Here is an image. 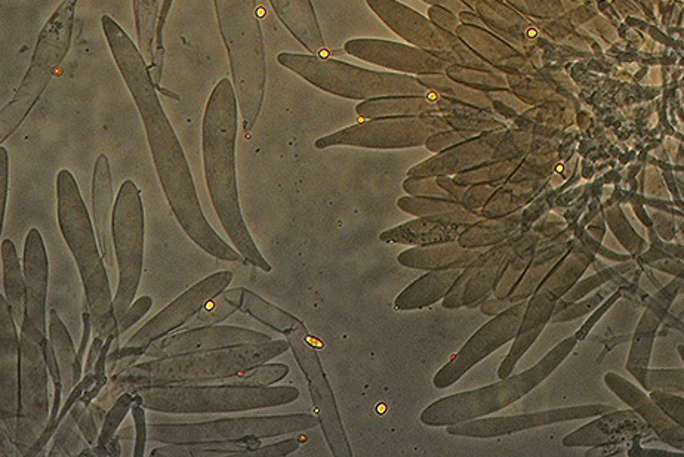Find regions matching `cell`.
Masks as SVG:
<instances>
[{
    "label": "cell",
    "mask_w": 684,
    "mask_h": 457,
    "mask_svg": "<svg viewBox=\"0 0 684 457\" xmlns=\"http://www.w3.org/2000/svg\"><path fill=\"white\" fill-rule=\"evenodd\" d=\"M239 101L228 77L215 86L203 116V165L209 197L218 219L237 252L249 264L270 273L271 265L261 255L249 233L240 209L237 188L236 140Z\"/></svg>",
    "instance_id": "cell-1"
},
{
    "label": "cell",
    "mask_w": 684,
    "mask_h": 457,
    "mask_svg": "<svg viewBox=\"0 0 684 457\" xmlns=\"http://www.w3.org/2000/svg\"><path fill=\"white\" fill-rule=\"evenodd\" d=\"M57 213L61 233L75 256L95 333L104 341L114 336L119 342V321L114 313L112 280L107 273L85 200L77 187L75 176L67 169L57 175Z\"/></svg>",
    "instance_id": "cell-2"
},
{
    "label": "cell",
    "mask_w": 684,
    "mask_h": 457,
    "mask_svg": "<svg viewBox=\"0 0 684 457\" xmlns=\"http://www.w3.org/2000/svg\"><path fill=\"white\" fill-rule=\"evenodd\" d=\"M289 348L291 345L288 341H270L227 350L153 358L116 373L112 376V384L119 391H131L138 387L224 382L239 373L268 363Z\"/></svg>",
    "instance_id": "cell-3"
},
{
    "label": "cell",
    "mask_w": 684,
    "mask_h": 457,
    "mask_svg": "<svg viewBox=\"0 0 684 457\" xmlns=\"http://www.w3.org/2000/svg\"><path fill=\"white\" fill-rule=\"evenodd\" d=\"M243 131L252 132L266 97L267 63L257 0H214Z\"/></svg>",
    "instance_id": "cell-4"
},
{
    "label": "cell",
    "mask_w": 684,
    "mask_h": 457,
    "mask_svg": "<svg viewBox=\"0 0 684 457\" xmlns=\"http://www.w3.org/2000/svg\"><path fill=\"white\" fill-rule=\"evenodd\" d=\"M140 395L147 410L168 415H215L242 413L285 406L300 398L295 387H251V385L180 384L131 389Z\"/></svg>",
    "instance_id": "cell-5"
},
{
    "label": "cell",
    "mask_w": 684,
    "mask_h": 457,
    "mask_svg": "<svg viewBox=\"0 0 684 457\" xmlns=\"http://www.w3.org/2000/svg\"><path fill=\"white\" fill-rule=\"evenodd\" d=\"M277 61L280 66L303 77L310 85L348 100L371 101L402 95L433 94L419 82L418 77L366 70L320 55L282 52L277 55Z\"/></svg>",
    "instance_id": "cell-6"
},
{
    "label": "cell",
    "mask_w": 684,
    "mask_h": 457,
    "mask_svg": "<svg viewBox=\"0 0 684 457\" xmlns=\"http://www.w3.org/2000/svg\"><path fill=\"white\" fill-rule=\"evenodd\" d=\"M77 0H63L39 33L32 63L12 100L0 111V144L23 125L72 46Z\"/></svg>",
    "instance_id": "cell-7"
},
{
    "label": "cell",
    "mask_w": 684,
    "mask_h": 457,
    "mask_svg": "<svg viewBox=\"0 0 684 457\" xmlns=\"http://www.w3.org/2000/svg\"><path fill=\"white\" fill-rule=\"evenodd\" d=\"M144 206L141 191L131 179L120 187L114 202L113 245L116 253L119 282L114 295V313L122 320L131 308L140 287L144 265Z\"/></svg>",
    "instance_id": "cell-8"
},
{
    "label": "cell",
    "mask_w": 684,
    "mask_h": 457,
    "mask_svg": "<svg viewBox=\"0 0 684 457\" xmlns=\"http://www.w3.org/2000/svg\"><path fill=\"white\" fill-rule=\"evenodd\" d=\"M320 425L313 415L255 416L218 419L197 423H157L149 426V438L163 444H190L202 441L273 438L308 431Z\"/></svg>",
    "instance_id": "cell-9"
},
{
    "label": "cell",
    "mask_w": 684,
    "mask_h": 457,
    "mask_svg": "<svg viewBox=\"0 0 684 457\" xmlns=\"http://www.w3.org/2000/svg\"><path fill=\"white\" fill-rule=\"evenodd\" d=\"M43 336L24 321L20 336V413L17 449L26 455L42 434L51 416L48 392V367L43 357Z\"/></svg>",
    "instance_id": "cell-10"
},
{
    "label": "cell",
    "mask_w": 684,
    "mask_h": 457,
    "mask_svg": "<svg viewBox=\"0 0 684 457\" xmlns=\"http://www.w3.org/2000/svg\"><path fill=\"white\" fill-rule=\"evenodd\" d=\"M369 8L384 21L397 36L419 49L430 52L434 57L451 66L470 67L477 70H492L491 64L479 57L458 35L446 32L428 18L397 0H366Z\"/></svg>",
    "instance_id": "cell-11"
},
{
    "label": "cell",
    "mask_w": 684,
    "mask_h": 457,
    "mask_svg": "<svg viewBox=\"0 0 684 457\" xmlns=\"http://www.w3.org/2000/svg\"><path fill=\"white\" fill-rule=\"evenodd\" d=\"M231 280H233V274L230 271H220V273L212 274V276L203 279L202 282L194 284L180 298L169 304L165 310L160 311L152 320L147 321L126 342L125 347L110 352V366L123 360V358H131V360L137 361L138 358L143 357L154 342L160 341L169 333L186 326L191 318L199 314L215 296L220 295L230 286Z\"/></svg>",
    "instance_id": "cell-12"
},
{
    "label": "cell",
    "mask_w": 684,
    "mask_h": 457,
    "mask_svg": "<svg viewBox=\"0 0 684 457\" xmlns=\"http://www.w3.org/2000/svg\"><path fill=\"white\" fill-rule=\"evenodd\" d=\"M452 129L445 116L380 117L342 129L314 142V147L409 148L425 145L431 135Z\"/></svg>",
    "instance_id": "cell-13"
},
{
    "label": "cell",
    "mask_w": 684,
    "mask_h": 457,
    "mask_svg": "<svg viewBox=\"0 0 684 457\" xmlns=\"http://www.w3.org/2000/svg\"><path fill=\"white\" fill-rule=\"evenodd\" d=\"M286 338H288L291 350L294 352L295 360L300 364L305 379H307L311 400H313L314 407L319 413L320 426H322L323 434H325L326 441L331 447L332 455L351 456L350 444H348L344 428H342L334 392H332L331 385L326 378L319 355L308 342L307 327L301 324Z\"/></svg>",
    "instance_id": "cell-14"
},
{
    "label": "cell",
    "mask_w": 684,
    "mask_h": 457,
    "mask_svg": "<svg viewBox=\"0 0 684 457\" xmlns=\"http://www.w3.org/2000/svg\"><path fill=\"white\" fill-rule=\"evenodd\" d=\"M18 324L6 301L0 296V422L17 446L20 413V336Z\"/></svg>",
    "instance_id": "cell-15"
},
{
    "label": "cell",
    "mask_w": 684,
    "mask_h": 457,
    "mask_svg": "<svg viewBox=\"0 0 684 457\" xmlns=\"http://www.w3.org/2000/svg\"><path fill=\"white\" fill-rule=\"evenodd\" d=\"M270 341H273L271 336L257 332V330L215 324V326L181 330L177 335L165 336L160 341L154 342L144 355L152 358L171 357V355L193 354V352L260 345Z\"/></svg>",
    "instance_id": "cell-16"
},
{
    "label": "cell",
    "mask_w": 684,
    "mask_h": 457,
    "mask_svg": "<svg viewBox=\"0 0 684 457\" xmlns=\"http://www.w3.org/2000/svg\"><path fill=\"white\" fill-rule=\"evenodd\" d=\"M344 49L351 57L368 61L375 66L400 71V73H414L417 76H446L451 66L417 46L388 42V40H348Z\"/></svg>",
    "instance_id": "cell-17"
},
{
    "label": "cell",
    "mask_w": 684,
    "mask_h": 457,
    "mask_svg": "<svg viewBox=\"0 0 684 457\" xmlns=\"http://www.w3.org/2000/svg\"><path fill=\"white\" fill-rule=\"evenodd\" d=\"M523 307L510 308L501 316L486 323L482 329L474 333L473 338L462 347V350L437 373L434 385L437 388H448L458 382L471 367L498 350L502 344L510 341L516 333L517 324L522 316Z\"/></svg>",
    "instance_id": "cell-18"
},
{
    "label": "cell",
    "mask_w": 684,
    "mask_h": 457,
    "mask_svg": "<svg viewBox=\"0 0 684 457\" xmlns=\"http://www.w3.org/2000/svg\"><path fill=\"white\" fill-rule=\"evenodd\" d=\"M363 119H380V117H415L436 114V116L468 117L482 116L489 111L468 104L459 103L451 98L433 92L430 95H402V97H385L378 100L363 101L356 108Z\"/></svg>",
    "instance_id": "cell-19"
},
{
    "label": "cell",
    "mask_w": 684,
    "mask_h": 457,
    "mask_svg": "<svg viewBox=\"0 0 684 457\" xmlns=\"http://www.w3.org/2000/svg\"><path fill=\"white\" fill-rule=\"evenodd\" d=\"M502 140L504 135L496 131L483 132L477 137L456 144L442 151L437 157L425 160L421 165L409 171V176H431L461 174L470 169L479 168L486 163L501 159Z\"/></svg>",
    "instance_id": "cell-20"
},
{
    "label": "cell",
    "mask_w": 684,
    "mask_h": 457,
    "mask_svg": "<svg viewBox=\"0 0 684 457\" xmlns=\"http://www.w3.org/2000/svg\"><path fill=\"white\" fill-rule=\"evenodd\" d=\"M24 279H26V316L24 321L32 324L46 336V301H48L49 261L45 243L36 228L27 234L23 256Z\"/></svg>",
    "instance_id": "cell-21"
},
{
    "label": "cell",
    "mask_w": 684,
    "mask_h": 457,
    "mask_svg": "<svg viewBox=\"0 0 684 457\" xmlns=\"http://www.w3.org/2000/svg\"><path fill=\"white\" fill-rule=\"evenodd\" d=\"M92 211H94V227L100 243L104 262L109 268L110 280L116 284L119 270L116 267V253L113 245V179L109 157L100 154L95 162L92 175Z\"/></svg>",
    "instance_id": "cell-22"
},
{
    "label": "cell",
    "mask_w": 684,
    "mask_h": 457,
    "mask_svg": "<svg viewBox=\"0 0 684 457\" xmlns=\"http://www.w3.org/2000/svg\"><path fill=\"white\" fill-rule=\"evenodd\" d=\"M280 23L310 54L326 51L325 39L311 0H270Z\"/></svg>",
    "instance_id": "cell-23"
},
{
    "label": "cell",
    "mask_w": 684,
    "mask_h": 457,
    "mask_svg": "<svg viewBox=\"0 0 684 457\" xmlns=\"http://www.w3.org/2000/svg\"><path fill=\"white\" fill-rule=\"evenodd\" d=\"M482 253V249H467L452 240V242L406 250L399 256V262L405 267L421 268V270H452V268H467Z\"/></svg>",
    "instance_id": "cell-24"
},
{
    "label": "cell",
    "mask_w": 684,
    "mask_h": 457,
    "mask_svg": "<svg viewBox=\"0 0 684 457\" xmlns=\"http://www.w3.org/2000/svg\"><path fill=\"white\" fill-rule=\"evenodd\" d=\"M461 273L462 268H452V270H433L425 274L400 293L399 298L394 302V307L397 310H418V308L421 310L428 305L436 304L451 292Z\"/></svg>",
    "instance_id": "cell-25"
},
{
    "label": "cell",
    "mask_w": 684,
    "mask_h": 457,
    "mask_svg": "<svg viewBox=\"0 0 684 457\" xmlns=\"http://www.w3.org/2000/svg\"><path fill=\"white\" fill-rule=\"evenodd\" d=\"M465 228H468V225L421 218L387 231L382 234L381 240L382 242L411 243V245H436V243L452 242L464 233Z\"/></svg>",
    "instance_id": "cell-26"
},
{
    "label": "cell",
    "mask_w": 684,
    "mask_h": 457,
    "mask_svg": "<svg viewBox=\"0 0 684 457\" xmlns=\"http://www.w3.org/2000/svg\"><path fill=\"white\" fill-rule=\"evenodd\" d=\"M261 438L249 437L243 440L202 441L190 444H165L153 449L154 457H249L260 449Z\"/></svg>",
    "instance_id": "cell-27"
},
{
    "label": "cell",
    "mask_w": 684,
    "mask_h": 457,
    "mask_svg": "<svg viewBox=\"0 0 684 457\" xmlns=\"http://www.w3.org/2000/svg\"><path fill=\"white\" fill-rule=\"evenodd\" d=\"M0 255H2L3 293L21 329L24 316H26V279H24V270L18 259L17 247L12 240H3Z\"/></svg>",
    "instance_id": "cell-28"
},
{
    "label": "cell",
    "mask_w": 684,
    "mask_h": 457,
    "mask_svg": "<svg viewBox=\"0 0 684 457\" xmlns=\"http://www.w3.org/2000/svg\"><path fill=\"white\" fill-rule=\"evenodd\" d=\"M49 341L54 347L60 364L61 378H63V397H69L70 392L82 381V373L77 364V352L73 345L72 336L67 330L57 311L51 310L48 323Z\"/></svg>",
    "instance_id": "cell-29"
},
{
    "label": "cell",
    "mask_w": 684,
    "mask_h": 457,
    "mask_svg": "<svg viewBox=\"0 0 684 457\" xmlns=\"http://www.w3.org/2000/svg\"><path fill=\"white\" fill-rule=\"evenodd\" d=\"M399 208L422 218H433L437 221L454 222V224L468 225L479 221V216L474 215L467 206L456 203L454 200L408 199L406 197L400 200Z\"/></svg>",
    "instance_id": "cell-30"
},
{
    "label": "cell",
    "mask_w": 684,
    "mask_h": 457,
    "mask_svg": "<svg viewBox=\"0 0 684 457\" xmlns=\"http://www.w3.org/2000/svg\"><path fill=\"white\" fill-rule=\"evenodd\" d=\"M456 35L494 69L499 71L507 69L508 55L511 54L510 48L491 32H486L483 27L461 24Z\"/></svg>",
    "instance_id": "cell-31"
},
{
    "label": "cell",
    "mask_w": 684,
    "mask_h": 457,
    "mask_svg": "<svg viewBox=\"0 0 684 457\" xmlns=\"http://www.w3.org/2000/svg\"><path fill=\"white\" fill-rule=\"evenodd\" d=\"M240 311L285 336H288L289 333L294 332L297 327L303 324L297 317L280 310L279 307L270 304L266 299L261 298L260 295L251 292V290L245 289V292H243V302Z\"/></svg>",
    "instance_id": "cell-32"
},
{
    "label": "cell",
    "mask_w": 684,
    "mask_h": 457,
    "mask_svg": "<svg viewBox=\"0 0 684 457\" xmlns=\"http://www.w3.org/2000/svg\"><path fill=\"white\" fill-rule=\"evenodd\" d=\"M418 80L425 88L437 92V94L443 95V97L468 104V106L482 108V110L495 114L494 101L491 100L488 92L479 91V89L470 88V86L455 82L451 77H448V74L446 76H418Z\"/></svg>",
    "instance_id": "cell-33"
},
{
    "label": "cell",
    "mask_w": 684,
    "mask_h": 457,
    "mask_svg": "<svg viewBox=\"0 0 684 457\" xmlns=\"http://www.w3.org/2000/svg\"><path fill=\"white\" fill-rule=\"evenodd\" d=\"M243 292L245 289L237 287V289L224 290L220 295L215 296L199 314H196L186 326L181 327L183 330L196 329V327L215 326V324L223 323L228 317L233 316L236 311H240L243 302Z\"/></svg>",
    "instance_id": "cell-34"
},
{
    "label": "cell",
    "mask_w": 684,
    "mask_h": 457,
    "mask_svg": "<svg viewBox=\"0 0 684 457\" xmlns=\"http://www.w3.org/2000/svg\"><path fill=\"white\" fill-rule=\"evenodd\" d=\"M134 5L135 29H137L138 48L143 52L149 66L154 60L159 3L157 0H132Z\"/></svg>",
    "instance_id": "cell-35"
},
{
    "label": "cell",
    "mask_w": 684,
    "mask_h": 457,
    "mask_svg": "<svg viewBox=\"0 0 684 457\" xmlns=\"http://www.w3.org/2000/svg\"><path fill=\"white\" fill-rule=\"evenodd\" d=\"M134 400V392H122V395H120V397L114 401L112 409L109 410L106 418H104L97 444L92 446V449L83 450L79 456H107V446H109L114 438H116L120 425H122V422L125 421L126 415H128V413L132 410V404H134Z\"/></svg>",
    "instance_id": "cell-36"
},
{
    "label": "cell",
    "mask_w": 684,
    "mask_h": 457,
    "mask_svg": "<svg viewBox=\"0 0 684 457\" xmlns=\"http://www.w3.org/2000/svg\"><path fill=\"white\" fill-rule=\"evenodd\" d=\"M85 404L77 403L72 410H70L69 415L66 416L63 422H61L60 428L55 432L54 447L51 449L49 456H75L82 453V438L76 432L77 422H79L80 415H82L83 410H85Z\"/></svg>",
    "instance_id": "cell-37"
},
{
    "label": "cell",
    "mask_w": 684,
    "mask_h": 457,
    "mask_svg": "<svg viewBox=\"0 0 684 457\" xmlns=\"http://www.w3.org/2000/svg\"><path fill=\"white\" fill-rule=\"evenodd\" d=\"M448 77H451L455 82L483 92L502 91L507 86L505 85L504 77L499 74V71L449 66Z\"/></svg>",
    "instance_id": "cell-38"
},
{
    "label": "cell",
    "mask_w": 684,
    "mask_h": 457,
    "mask_svg": "<svg viewBox=\"0 0 684 457\" xmlns=\"http://www.w3.org/2000/svg\"><path fill=\"white\" fill-rule=\"evenodd\" d=\"M175 0H162L160 5L159 21H157L156 43H154V60L152 66H149L150 73H152L156 88L162 92L163 95H168L172 100H180L178 95L171 94L160 86L162 82L163 64H165V27L168 23L169 12H171L172 5Z\"/></svg>",
    "instance_id": "cell-39"
},
{
    "label": "cell",
    "mask_w": 684,
    "mask_h": 457,
    "mask_svg": "<svg viewBox=\"0 0 684 457\" xmlns=\"http://www.w3.org/2000/svg\"><path fill=\"white\" fill-rule=\"evenodd\" d=\"M289 367L286 364H261L254 369L239 373L233 378L226 379L227 384L251 385V387H271L276 382L288 376Z\"/></svg>",
    "instance_id": "cell-40"
},
{
    "label": "cell",
    "mask_w": 684,
    "mask_h": 457,
    "mask_svg": "<svg viewBox=\"0 0 684 457\" xmlns=\"http://www.w3.org/2000/svg\"><path fill=\"white\" fill-rule=\"evenodd\" d=\"M483 134L479 131H462V129H446V131L437 132V134L431 135L425 142V147L428 150L433 151V153H440V151L448 150V148L454 147L456 144H461V142L471 140V138L477 137V135Z\"/></svg>",
    "instance_id": "cell-41"
},
{
    "label": "cell",
    "mask_w": 684,
    "mask_h": 457,
    "mask_svg": "<svg viewBox=\"0 0 684 457\" xmlns=\"http://www.w3.org/2000/svg\"><path fill=\"white\" fill-rule=\"evenodd\" d=\"M104 413L103 407L100 404H91L89 407H85L82 415H80L79 422H77V428H79L80 434L85 438L86 443L89 446H95L100 437L101 428H98V422L103 419Z\"/></svg>",
    "instance_id": "cell-42"
},
{
    "label": "cell",
    "mask_w": 684,
    "mask_h": 457,
    "mask_svg": "<svg viewBox=\"0 0 684 457\" xmlns=\"http://www.w3.org/2000/svg\"><path fill=\"white\" fill-rule=\"evenodd\" d=\"M135 394V392H134ZM146 407L141 403L140 395L135 394L134 404H132V418L135 423V444L134 456L143 457L146 452L147 438H149V426H147Z\"/></svg>",
    "instance_id": "cell-43"
},
{
    "label": "cell",
    "mask_w": 684,
    "mask_h": 457,
    "mask_svg": "<svg viewBox=\"0 0 684 457\" xmlns=\"http://www.w3.org/2000/svg\"><path fill=\"white\" fill-rule=\"evenodd\" d=\"M153 307V299L150 296H141L138 298L134 304L131 305L128 311H126L125 316L119 321V327H117V339L120 336L125 335L135 323L141 320Z\"/></svg>",
    "instance_id": "cell-44"
},
{
    "label": "cell",
    "mask_w": 684,
    "mask_h": 457,
    "mask_svg": "<svg viewBox=\"0 0 684 457\" xmlns=\"http://www.w3.org/2000/svg\"><path fill=\"white\" fill-rule=\"evenodd\" d=\"M428 17L437 26L445 29L446 32H451L456 35L459 26H461V20L456 17L455 12L448 8H442V6H430L428 9Z\"/></svg>",
    "instance_id": "cell-45"
},
{
    "label": "cell",
    "mask_w": 684,
    "mask_h": 457,
    "mask_svg": "<svg viewBox=\"0 0 684 457\" xmlns=\"http://www.w3.org/2000/svg\"><path fill=\"white\" fill-rule=\"evenodd\" d=\"M301 446V438H289V440L280 441V443L270 444V446L260 447L255 450L249 457H280L288 456L291 453L297 452Z\"/></svg>",
    "instance_id": "cell-46"
},
{
    "label": "cell",
    "mask_w": 684,
    "mask_h": 457,
    "mask_svg": "<svg viewBox=\"0 0 684 457\" xmlns=\"http://www.w3.org/2000/svg\"><path fill=\"white\" fill-rule=\"evenodd\" d=\"M405 190L412 194H427L433 197H446L443 188L437 184V179H408L405 182Z\"/></svg>",
    "instance_id": "cell-47"
},
{
    "label": "cell",
    "mask_w": 684,
    "mask_h": 457,
    "mask_svg": "<svg viewBox=\"0 0 684 457\" xmlns=\"http://www.w3.org/2000/svg\"><path fill=\"white\" fill-rule=\"evenodd\" d=\"M8 165V151L3 145H0V215H2V225L5 221L6 196H8Z\"/></svg>",
    "instance_id": "cell-48"
},
{
    "label": "cell",
    "mask_w": 684,
    "mask_h": 457,
    "mask_svg": "<svg viewBox=\"0 0 684 457\" xmlns=\"http://www.w3.org/2000/svg\"><path fill=\"white\" fill-rule=\"evenodd\" d=\"M104 344H106V341H104L103 338H100V336H97V338L94 339V342H92L88 360H86L85 364V375L94 372L95 364H97L98 358H100L101 352H103Z\"/></svg>",
    "instance_id": "cell-49"
},
{
    "label": "cell",
    "mask_w": 684,
    "mask_h": 457,
    "mask_svg": "<svg viewBox=\"0 0 684 457\" xmlns=\"http://www.w3.org/2000/svg\"><path fill=\"white\" fill-rule=\"evenodd\" d=\"M422 2L428 3L431 6H442V8L451 9L455 14H461V12L470 9L461 0H422Z\"/></svg>",
    "instance_id": "cell-50"
},
{
    "label": "cell",
    "mask_w": 684,
    "mask_h": 457,
    "mask_svg": "<svg viewBox=\"0 0 684 457\" xmlns=\"http://www.w3.org/2000/svg\"><path fill=\"white\" fill-rule=\"evenodd\" d=\"M0 435H2V444H0V456H17L18 449L15 446L14 441L6 434L5 429H0Z\"/></svg>",
    "instance_id": "cell-51"
},
{
    "label": "cell",
    "mask_w": 684,
    "mask_h": 457,
    "mask_svg": "<svg viewBox=\"0 0 684 457\" xmlns=\"http://www.w3.org/2000/svg\"><path fill=\"white\" fill-rule=\"evenodd\" d=\"M459 20L464 24H471V26L483 27V29L486 27L485 21L479 17V14H477L476 11H471V9L461 12V14H459Z\"/></svg>",
    "instance_id": "cell-52"
},
{
    "label": "cell",
    "mask_w": 684,
    "mask_h": 457,
    "mask_svg": "<svg viewBox=\"0 0 684 457\" xmlns=\"http://www.w3.org/2000/svg\"><path fill=\"white\" fill-rule=\"evenodd\" d=\"M462 3H465V5L468 6V8L471 9V11H476V2L477 0H461Z\"/></svg>",
    "instance_id": "cell-53"
},
{
    "label": "cell",
    "mask_w": 684,
    "mask_h": 457,
    "mask_svg": "<svg viewBox=\"0 0 684 457\" xmlns=\"http://www.w3.org/2000/svg\"><path fill=\"white\" fill-rule=\"evenodd\" d=\"M563 169H565V166H563V165H557V166H556V171H557V172H563Z\"/></svg>",
    "instance_id": "cell-54"
}]
</instances>
